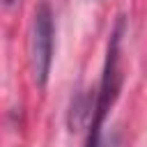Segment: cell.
Listing matches in <instances>:
<instances>
[{"instance_id":"obj_1","label":"cell","mask_w":147,"mask_h":147,"mask_svg":"<svg viewBox=\"0 0 147 147\" xmlns=\"http://www.w3.org/2000/svg\"><path fill=\"white\" fill-rule=\"evenodd\" d=\"M55 51V16L46 0L34 7L32 25H30V69L37 87H44L51 76Z\"/></svg>"},{"instance_id":"obj_2","label":"cell","mask_w":147,"mask_h":147,"mask_svg":"<svg viewBox=\"0 0 147 147\" xmlns=\"http://www.w3.org/2000/svg\"><path fill=\"white\" fill-rule=\"evenodd\" d=\"M92 113H94V90L78 92L71 101V108H69V117H67L69 129L78 131V129L87 126L90 119H92Z\"/></svg>"},{"instance_id":"obj_3","label":"cell","mask_w":147,"mask_h":147,"mask_svg":"<svg viewBox=\"0 0 147 147\" xmlns=\"http://www.w3.org/2000/svg\"><path fill=\"white\" fill-rule=\"evenodd\" d=\"M94 147H117V136H103Z\"/></svg>"},{"instance_id":"obj_4","label":"cell","mask_w":147,"mask_h":147,"mask_svg":"<svg viewBox=\"0 0 147 147\" xmlns=\"http://www.w3.org/2000/svg\"><path fill=\"white\" fill-rule=\"evenodd\" d=\"M0 2H2V5H5V7H11V5H16V2H18V0H0Z\"/></svg>"}]
</instances>
